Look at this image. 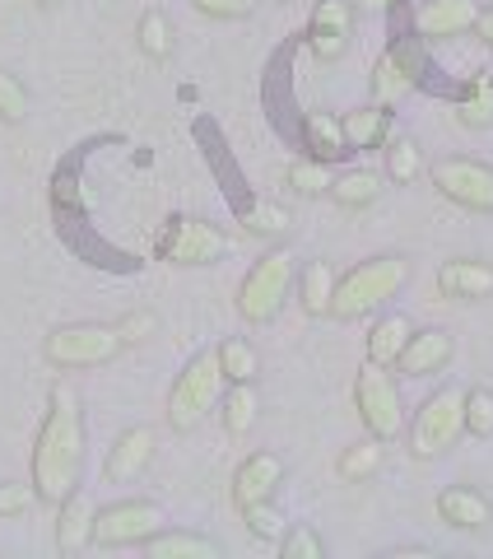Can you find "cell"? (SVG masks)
<instances>
[{
  "mask_svg": "<svg viewBox=\"0 0 493 559\" xmlns=\"http://www.w3.org/2000/svg\"><path fill=\"white\" fill-rule=\"evenodd\" d=\"M84 480V406L70 382H51L47 415L33 439V489L43 503H65Z\"/></svg>",
  "mask_w": 493,
  "mask_h": 559,
  "instance_id": "cell-1",
  "label": "cell"
},
{
  "mask_svg": "<svg viewBox=\"0 0 493 559\" xmlns=\"http://www.w3.org/2000/svg\"><path fill=\"white\" fill-rule=\"evenodd\" d=\"M410 280V261L405 257H368L354 271H345L336 280V299H330V318L359 322L368 312H377L382 304H392Z\"/></svg>",
  "mask_w": 493,
  "mask_h": 559,
  "instance_id": "cell-2",
  "label": "cell"
},
{
  "mask_svg": "<svg viewBox=\"0 0 493 559\" xmlns=\"http://www.w3.org/2000/svg\"><path fill=\"white\" fill-rule=\"evenodd\" d=\"M224 388H228V378H224V364H219V345L191 355L187 369L178 373V382H172V392H168V425L178 433H191L224 401Z\"/></svg>",
  "mask_w": 493,
  "mask_h": 559,
  "instance_id": "cell-3",
  "label": "cell"
},
{
  "mask_svg": "<svg viewBox=\"0 0 493 559\" xmlns=\"http://www.w3.org/2000/svg\"><path fill=\"white\" fill-rule=\"evenodd\" d=\"M293 285H298V261H293V252H285V248L266 252L252 271H246L242 289H238V312H242V322H252V326L275 322Z\"/></svg>",
  "mask_w": 493,
  "mask_h": 559,
  "instance_id": "cell-4",
  "label": "cell"
},
{
  "mask_svg": "<svg viewBox=\"0 0 493 559\" xmlns=\"http://www.w3.org/2000/svg\"><path fill=\"white\" fill-rule=\"evenodd\" d=\"M121 349H127L121 326H103V322H70L43 341V355L51 369H103Z\"/></svg>",
  "mask_w": 493,
  "mask_h": 559,
  "instance_id": "cell-5",
  "label": "cell"
},
{
  "mask_svg": "<svg viewBox=\"0 0 493 559\" xmlns=\"http://www.w3.org/2000/svg\"><path fill=\"white\" fill-rule=\"evenodd\" d=\"M466 433V388H437L410 419V452L419 462L443 457Z\"/></svg>",
  "mask_w": 493,
  "mask_h": 559,
  "instance_id": "cell-6",
  "label": "cell"
},
{
  "mask_svg": "<svg viewBox=\"0 0 493 559\" xmlns=\"http://www.w3.org/2000/svg\"><path fill=\"white\" fill-rule=\"evenodd\" d=\"M354 406H359V419L373 439L392 443L396 433L405 429V396H400V382L386 364H373L368 359L359 369V382H354Z\"/></svg>",
  "mask_w": 493,
  "mask_h": 559,
  "instance_id": "cell-7",
  "label": "cell"
},
{
  "mask_svg": "<svg viewBox=\"0 0 493 559\" xmlns=\"http://www.w3.org/2000/svg\"><path fill=\"white\" fill-rule=\"evenodd\" d=\"M154 532H164V509L149 499H121V503L98 509V518H94V546L98 550L145 546Z\"/></svg>",
  "mask_w": 493,
  "mask_h": 559,
  "instance_id": "cell-8",
  "label": "cell"
},
{
  "mask_svg": "<svg viewBox=\"0 0 493 559\" xmlns=\"http://www.w3.org/2000/svg\"><path fill=\"white\" fill-rule=\"evenodd\" d=\"M424 70H429V57H424V38H400L392 43L377 57L373 66V103H382V108H396V103L419 90V80H424Z\"/></svg>",
  "mask_w": 493,
  "mask_h": 559,
  "instance_id": "cell-9",
  "label": "cell"
},
{
  "mask_svg": "<svg viewBox=\"0 0 493 559\" xmlns=\"http://www.w3.org/2000/svg\"><path fill=\"white\" fill-rule=\"evenodd\" d=\"M433 187L470 215H493V168L480 159H437Z\"/></svg>",
  "mask_w": 493,
  "mask_h": 559,
  "instance_id": "cell-10",
  "label": "cell"
},
{
  "mask_svg": "<svg viewBox=\"0 0 493 559\" xmlns=\"http://www.w3.org/2000/svg\"><path fill=\"white\" fill-rule=\"evenodd\" d=\"M228 248V238L215 229L209 219H191V215H178L164 229V242H158V252L172 266H209V261H219Z\"/></svg>",
  "mask_w": 493,
  "mask_h": 559,
  "instance_id": "cell-11",
  "label": "cell"
},
{
  "mask_svg": "<svg viewBox=\"0 0 493 559\" xmlns=\"http://www.w3.org/2000/svg\"><path fill=\"white\" fill-rule=\"evenodd\" d=\"M484 5L480 0H424V5L414 10V33L424 43H437V38H461L480 24Z\"/></svg>",
  "mask_w": 493,
  "mask_h": 559,
  "instance_id": "cell-12",
  "label": "cell"
},
{
  "mask_svg": "<svg viewBox=\"0 0 493 559\" xmlns=\"http://www.w3.org/2000/svg\"><path fill=\"white\" fill-rule=\"evenodd\" d=\"M149 462H154V429L135 425L117 433V443L108 448V462H103V476L112 485H135L149 471Z\"/></svg>",
  "mask_w": 493,
  "mask_h": 559,
  "instance_id": "cell-13",
  "label": "cell"
},
{
  "mask_svg": "<svg viewBox=\"0 0 493 559\" xmlns=\"http://www.w3.org/2000/svg\"><path fill=\"white\" fill-rule=\"evenodd\" d=\"M279 480H285V462L275 457V452H252L238 471H233V503H238V513L242 509H252V503L261 499H270Z\"/></svg>",
  "mask_w": 493,
  "mask_h": 559,
  "instance_id": "cell-14",
  "label": "cell"
},
{
  "mask_svg": "<svg viewBox=\"0 0 493 559\" xmlns=\"http://www.w3.org/2000/svg\"><path fill=\"white\" fill-rule=\"evenodd\" d=\"M452 355H456V345H452L447 331L429 326V331H414V336H410V345H405V355H400L396 369L405 378H429V373H443L452 364Z\"/></svg>",
  "mask_w": 493,
  "mask_h": 559,
  "instance_id": "cell-15",
  "label": "cell"
},
{
  "mask_svg": "<svg viewBox=\"0 0 493 559\" xmlns=\"http://www.w3.org/2000/svg\"><path fill=\"white\" fill-rule=\"evenodd\" d=\"M437 294H443V299H461V304L489 299V294H493V266H484V261H470V257L443 261V266H437Z\"/></svg>",
  "mask_w": 493,
  "mask_h": 559,
  "instance_id": "cell-16",
  "label": "cell"
},
{
  "mask_svg": "<svg viewBox=\"0 0 493 559\" xmlns=\"http://www.w3.org/2000/svg\"><path fill=\"white\" fill-rule=\"evenodd\" d=\"M94 518H98V509L84 489H75L65 503H57V550L80 555L84 546H94Z\"/></svg>",
  "mask_w": 493,
  "mask_h": 559,
  "instance_id": "cell-17",
  "label": "cell"
},
{
  "mask_svg": "<svg viewBox=\"0 0 493 559\" xmlns=\"http://www.w3.org/2000/svg\"><path fill=\"white\" fill-rule=\"evenodd\" d=\"M437 518H443L447 527H456V532H484L493 509H489V499L480 495V489L447 485L443 495H437Z\"/></svg>",
  "mask_w": 493,
  "mask_h": 559,
  "instance_id": "cell-18",
  "label": "cell"
},
{
  "mask_svg": "<svg viewBox=\"0 0 493 559\" xmlns=\"http://www.w3.org/2000/svg\"><path fill=\"white\" fill-rule=\"evenodd\" d=\"M410 336H414V322L405 318V312H382V318L373 322V331H368V359L396 369L405 345H410Z\"/></svg>",
  "mask_w": 493,
  "mask_h": 559,
  "instance_id": "cell-19",
  "label": "cell"
},
{
  "mask_svg": "<svg viewBox=\"0 0 493 559\" xmlns=\"http://www.w3.org/2000/svg\"><path fill=\"white\" fill-rule=\"evenodd\" d=\"M303 150L322 164H336L349 154V135H345V121L330 117V112H308L303 117Z\"/></svg>",
  "mask_w": 493,
  "mask_h": 559,
  "instance_id": "cell-20",
  "label": "cell"
},
{
  "mask_svg": "<svg viewBox=\"0 0 493 559\" xmlns=\"http://www.w3.org/2000/svg\"><path fill=\"white\" fill-rule=\"evenodd\" d=\"M140 550L149 559H219L224 555L219 540L196 536V532H154Z\"/></svg>",
  "mask_w": 493,
  "mask_h": 559,
  "instance_id": "cell-21",
  "label": "cell"
},
{
  "mask_svg": "<svg viewBox=\"0 0 493 559\" xmlns=\"http://www.w3.org/2000/svg\"><path fill=\"white\" fill-rule=\"evenodd\" d=\"M336 271L326 261H308L298 271V304H303L308 318H330V299H336Z\"/></svg>",
  "mask_w": 493,
  "mask_h": 559,
  "instance_id": "cell-22",
  "label": "cell"
},
{
  "mask_svg": "<svg viewBox=\"0 0 493 559\" xmlns=\"http://www.w3.org/2000/svg\"><path fill=\"white\" fill-rule=\"evenodd\" d=\"M345 135H349V150H377L396 135V121L382 103H373V108H359L345 117Z\"/></svg>",
  "mask_w": 493,
  "mask_h": 559,
  "instance_id": "cell-23",
  "label": "cell"
},
{
  "mask_svg": "<svg viewBox=\"0 0 493 559\" xmlns=\"http://www.w3.org/2000/svg\"><path fill=\"white\" fill-rule=\"evenodd\" d=\"M219 406H224V429L233 433V439H242V433L256 425V411H261L256 382H228V392H224Z\"/></svg>",
  "mask_w": 493,
  "mask_h": 559,
  "instance_id": "cell-24",
  "label": "cell"
},
{
  "mask_svg": "<svg viewBox=\"0 0 493 559\" xmlns=\"http://www.w3.org/2000/svg\"><path fill=\"white\" fill-rule=\"evenodd\" d=\"M330 197H336V205H345V210L373 205L382 197V173H373V168H349V173H340V178L330 182Z\"/></svg>",
  "mask_w": 493,
  "mask_h": 559,
  "instance_id": "cell-25",
  "label": "cell"
},
{
  "mask_svg": "<svg viewBox=\"0 0 493 559\" xmlns=\"http://www.w3.org/2000/svg\"><path fill=\"white\" fill-rule=\"evenodd\" d=\"M336 471H340V480H368V476H377L382 471V439H373L368 433L363 443H354V448H345L340 452V462H336Z\"/></svg>",
  "mask_w": 493,
  "mask_h": 559,
  "instance_id": "cell-26",
  "label": "cell"
},
{
  "mask_svg": "<svg viewBox=\"0 0 493 559\" xmlns=\"http://www.w3.org/2000/svg\"><path fill=\"white\" fill-rule=\"evenodd\" d=\"M135 38H140V51H145L149 61H168L172 57V24H168V14L145 10V14H140Z\"/></svg>",
  "mask_w": 493,
  "mask_h": 559,
  "instance_id": "cell-27",
  "label": "cell"
},
{
  "mask_svg": "<svg viewBox=\"0 0 493 559\" xmlns=\"http://www.w3.org/2000/svg\"><path fill=\"white\" fill-rule=\"evenodd\" d=\"M456 121H461V127H474V131L493 127V75L470 84V94L456 103Z\"/></svg>",
  "mask_w": 493,
  "mask_h": 559,
  "instance_id": "cell-28",
  "label": "cell"
},
{
  "mask_svg": "<svg viewBox=\"0 0 493 559\" xmlns=\"http://www.w3.org/2000/svg\"><path fill=\"white\" fill-rule=\"evenodd\" d=\"M219 364H224V378L228 382H256V373H261L256 349L246 345V341H238V336L219 345Z\"/></svg>",
  "mask_w": 493,
  "mask_h": 559,
  "instance_id": "cell-29",
  "label": "cell"
},
{
  "mask_svg": "<svg viewBox=\"0 0 493 559\" xmlns=\"http://www.w3.org/2000/svg\"><path fill=\"white\" fill-rule=\"evenodd\" d=\"M246 234H256V238H285L289 234V210L285 205H275V201H256V205H246Z\"/></svg>",
  "mask_w": 493,
  "mask_h": 559,
  "instance_id": "cell-30",
  "label": "cell"
},
{
  "mask_svg": "<svg viewBox=\"0 0 493 559\" xmlns=\"http://www.w3.org/2000/svg\"><path fill=\"white\" fill-rule=\"evenodd\" d=\"M386 178L392 182H414L419 178V145L405 135L386 140Z\"/></svg>",
  "mask_w": 493,
  "mask_h": 559,
  "instance_id": "cell-31",
  "label": "cell"
},
{
  "mask_svg": "<svg viewBox=\"0 0 493 559\" xmlns=\"http://www.w3.org/2000/svg\"><path fill=\"white\" fill-rule=\"evenodd\" d=\"M330 164H322V159H298L293 168H289V187L298 191V197H322V191H330Z\"/></svg>",
  "mask_w": 493,
  "mask_h": 559,
  "instance_id": "cell-32",
  "label": "cell"
},
{
  "mask_svg": "<svg viewBox=\"0 0 493 559\" xmlns=\"http://www.w3.org/2000/svg\"><path fill=\"white\" fill-rule=\"evenodd\" d=\"M28 117V90L20 75H10V70H0V121L5 127H20Z\"/></svg>",
  "mask_w": 493,
  "mask_h": 559,
  "instance_id": "cell-33",
  "label": "cell"
},
{
  "mask_svg": "<svg viewBox=\"0 0 493 559\" xmlns=\"http://www.w3.org/2000/svg\"><path fill=\"white\" fill-rule=\"evenodd\" d=\"M349 28H354V5H345V0H322V5L312 10L308 33H340V38H349Z\"/></svg>",
  "mask_w": 493,
  "mask_h": 559,
  "instance_id": "cell-34",
  "label": "cell"
},
{
  "mask_svg": "<svg viewBox=\"0 0 493 559\" xmlns=\"http://www.w3.org/2000/svg\"><path fill=\"white\" fill-rule=\"evenodd\" d=\"M466 433H474V439H493V392L489 388L466 392Z\"/></svg>",
  "mask_w": 493,
  "mask_h": 559,
  "instance_id": "cell-35",
  "label": "cell"
},
{
  "mask_svg": "<svg viewBox=\"0 0 493 559\" xmlns=\"http://www.w3.org/2000/svg\"><path fill=\"white\" fill-rule=\"evenodd\" d=\"M279 555L285 559H322L326 546H322V536H316L308 522H298V527H289L285 536H279Z\"/></svg>",
  "mask_w": 493,
  "mask_h": 559,
  "instance_id": "cell-36",
  "label": "cell"
},
{
  "mask_svg": "<svg viewBox=\"0 0 493 559\" xmlns=\"http://www.w3.org/2000/svg\"><path fill=\"white\" fill-rule=\"evenodd\" d=\"M242 518H246V527H252V536H261V540H279L289 527H285V518H279V509L270 499H261V503H252V509H242Z\"/></svg>",
  "mask_w": 493,
  "mask_h": 559,
  "instance_id": "cell-37",
  "label": "cell"
},
{
  "mask_svg": "<svg viewBox=\"0 0 493 559\" xmlns=\"http://www.w3.org/2000/svg\"><path fill=\"white\" fill-rule=\"evenodd\" d=\"M33 503H43L38 499V489H33V480H5L0 485V518H24Z\"/></svg>",
  "mask_w": 493,
  "mask_h": 559,
  "instance_id": "cell-38",
  "label": "cell"
},
{
  "mask_svg": "<svg viewBox=\"0 0 493 559\" xmlns=\"http://www.w3.org/2000/svg\"><path fill=\"white\" fill-rule=\"evenodd\" d=\"M191 5L209 14V20H246L256 10V0H191Z\"/></svg>",
  "mask_w": 493,
  "mask_h": 559,
  "instance_id": "cell-39",
  "label": "cell"
},
{
  "mask_svg": "<svg viewBox=\"0 0 493 559\" xmlns=\"http://www.w3.org/2000/svg\"><path fill=\"white\" fill-rule=\"evenodd\" d=\"M308 47H312L322 61H336V57H345L349 38H340V33H308Z\"/></svg>",
  "mask_w": 493,
  "mask_h": 559,
  "instance_id": "cell-40",
  "label": "cell"
},
{
  "mask_svg": "<svg viewBox=\"0 0 493 559\" xmlns=\"http://www.w3.org/2000/svg\"><path fill=\"white\" fill-rule=\"evenodd\" d=\"M154 331V312H131L127 322H121V336H127V345H135V341H145Z\"/></svg>",
  "mask_w": 493,
  "mask_h": 559,
  "instance_id": "cell-41",
  "label": "cell"
},
{
  "mask_svg": "<svg viewBox=\"0 0 493 559\" xmlns=\"http://www.w3.org/2000/svg\"><path fill=\"white\" fill-rule=\"evenodd\" d=\"M474 33H480V38L493 47V10H484V14H480V24H474Z\"/></svg>",
  "mask_w": 493,
  "mask_h": 559,
  "instance_id": "cell-42",
  "label": "cell"
},
{
  "mask_svg": "<svg viewBox=\"0 0 493 559\" xmlns=\"http://www.w3.org/2000/svg\"><path fill=\"white\" fill-rule=\"evenodd\" d=\"M392 5H396V0H359V10H363V14H386Z\"/></svg>",
  "mask_w": 493,
  "mask_h": 559,
  "instance_id": "cell-43",
  "label": "cell"
},
{
  "mask_svg": "<svg viewBox=\"0 0 493 559\" xmlns=\"http://www.w3.org/2000/svg\"><path fill=\"white\" fill-rule=\"evenodd\" d=\"M429 550L424 546H400V550H392V559H424Z\"/></svg>",
  "mask_w": 493,
  "mask_h": 559,
  "instance_id": "cell-44",
  "label": "cell"
},
{
  "mask_svg": "<svg viewBox=\"0 0 493 559\" xmlns=\"http://www.w3.org/2000/svg\"><path fill=\"white\" fill-rule=\"evenodd\" d=\"M33 5H38V10H57L61 0H33Z\"/></svg>",
  "mask_w": 493,
  "mask_h": 559,
  "instance_id": "cell-45",
  "label": "cell"
}]
</instances>
